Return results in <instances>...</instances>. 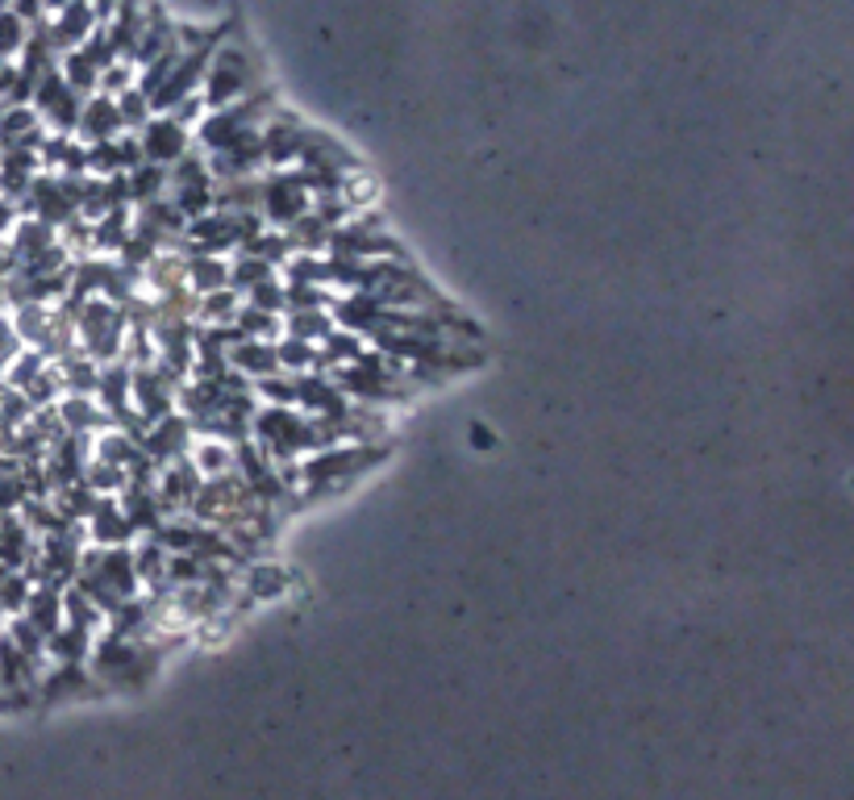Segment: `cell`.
<instances>
[{
    "label": "cell",
    "instance_id": "cell-1",
    "mask_svg": "<svg viewBox=\"0 0 854 800\" xmlns=\"http://www.w3.org/2000/svg\"><path fill=\"white\" fill-rule=\"evenodd\" d=\"M22 47H25V22L17 13H4V9H0V59Z\"/></svg>",
    "mask_w": 854,
    "mask_h": 800
}]
</instances>
